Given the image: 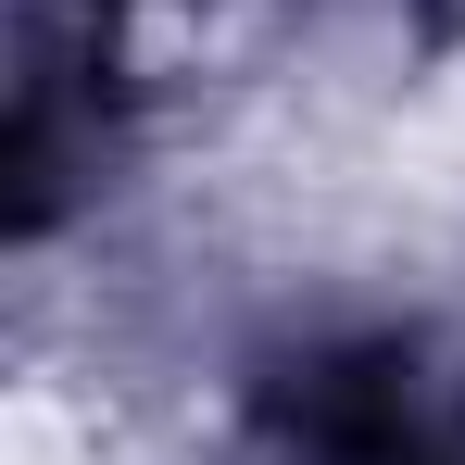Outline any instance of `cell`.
Returning <instances> with one entry per match:
<instances>
[{"instance_id":"6da1fadb","label":"cell","mask_w":465,"mask_h":465,"mask_svg":"<svg viewBox=\"0 0 465 465\" xmlns=\"http://www.w3.org/2000/svg\"><path fill=\"white\" fill-rule=\"evenodd\" d=\"M290 440L314 465H465V402H440L402 352H340L290 390Z\"/></svg>"}]
</instances>
